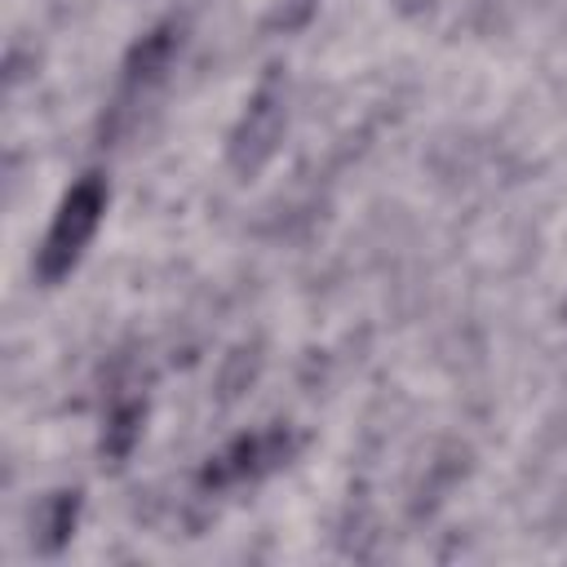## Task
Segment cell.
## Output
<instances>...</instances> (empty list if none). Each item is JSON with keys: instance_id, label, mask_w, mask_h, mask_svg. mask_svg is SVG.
I'll list each match as a JSON object with an SVG mask.
<instances>
[{"instance_id": "6da1fadb", "label": "cell", "mask_w": 567, "mask_h": 567, "mask_svg": "<svg viewBox=\"0 0 567 567\" xmlns=\"http://www.w3.org/2000/svg\"><path fill=\"white\" fill-rule=\"evenodd\" d=\"M97 208H102V190H97L93 182H84V186L66 199V208H62L53 235H49V248H44V270H49V275H58V270H66V266L75 261L80 244H84V239L93 235V226H97Z\"/></svg>"}]
</instances>
